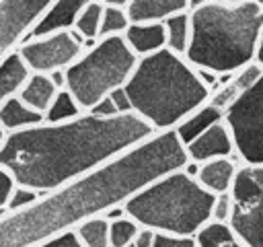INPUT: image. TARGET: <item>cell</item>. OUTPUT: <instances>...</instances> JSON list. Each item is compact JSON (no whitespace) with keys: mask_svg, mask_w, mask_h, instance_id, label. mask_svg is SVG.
Here are the masks:
<instances>
[{"mask_svg":"<svg viewBox=\"0 0 263 247\" xmlns=\"http://www.w3.org/2000/svg\"><path fill=\"white\" fill-rule=\"evenodd\" d=\"M232 214V196L230 191H222L216 193L214 198V206H212V220L216 222H228Z\"/></svg>","mask_w":263,"mask_h":247,"instance_id":"f1b7e54d","label":"cell"},{"mask_svg":"<svg viewBox=\"0 0 263 247\" xmlns=\"http://www.w3.org/2000/svg\"><path fill=\"white\" fill-rule=\"evenodd\" d=\"M242 93L232 84V80H228V82H222V84H218L212 93H210V105H214V107H218V109H222V111H226L238 97H240Z\"/></svg>","mask_w":263,"mask_h":247,"instance_id":"4316f807","label":"cell"},{"mask_svg":"<svg viewBox=\"0 0 263 247\" xmlns=\"http://www.w3.org/2000/svg\"><path fill=\"white\" fill-rule=\"evenodd\" d=\"M138 231H140V224L129 216L111 220L109 222V247H125L134 243Z\"/></svg>","mask_w":263,"mask_h":247,"instance_id":"d4e9b609","label":"cell"},{"mask_svg":"<svg viewBox=\"0 0 263 247\" xmlns=\"http://www.w3.org/2000/svg\"><path fill=\"white\" fill-rule=\"evenodd\" d=\"M47 76H49V80L53 82V86H55L58 91L66 89V70H51Z\"/></svg>","mask_w":263,"mask_h":247,"instance_id":"d590c367","label":"cell"},{"mask_svg":"<svg viewBox=\"0 0 263 247\" xmlns=\"http://www.w3.org/2000/svg\"><path fill=\"white\" fill-rule=\"evenodd\" d=\"M197 247H247L228 226V222L210 220L195 235Z\"/></svg>","mask_w":263,"mask_h":247,"instance_id":"44dd1931","label":"cell"},{"mask_svg":"<svg viewBox=\"0 0 263 247\" xmlns=\"http://www.w3.org/2000/svg\"><path fill=\"white\" fill-rule=\"evenodd\" d=\"M261 76H263V68L253 60V62H249L247 66H242L240 70H236L230 80H232V84H234L240 93H245V91L253 89V86L261 80Z\"/></svg>","mask_w":263,"mask_h":247,"instance_id":"484cf974","label":"cell"},{"mask_svg":"<svg viewBox=\"0 0 263 247\" xmlns=\"http://www.w3.org/2000/svg\"><path fill=\"white\" fill-rule=\"evenodd\" d=\"M74 231L84 247H109V220L105 216H92Z\"/></svg>","mask_w":263,"mask_h":247,"instance_id":"603a6c76","label":"cell"},{"mask_svg":"<svg viewBox=\"0 0 263 247\" xmlns=\"http://www.w3.org/2000/svg\"><path fill=\"white\" fill-rule=\"evenodd\" d=\"M162 25H164V35H166V49L185 58V51L189 47V37H191L189 10L177 12L168 19H164Z\"/></svg>","mask_w":263,"mask_h":247,"instance_id":"d6986e66","label":"cell"},{"mask_svg":"<svg viewBox=\"0 0 263 247\" xmlns=\"http://www.w3.org/2000/svg\"><path fill=\"white\" fill-rule=\"evenodd\" d=\"M228 226L247 247H263V167L240 165L230 187Z\"/></svg>","mask_w":263,"mask_h":247,"instance_id":"52a82bcc","label":"cell"},{"mask_svg":"<svg viewBox=\"0 0 263 247\" xmlns=\"http://www.w3.org/2000/svg\"><path fill=\"white\" fill-rule=\"evenodd\" d=\"M138 113L97 117L88 111L62 123H39L8 132L0 146V165L16 185L47 193L82 177L107 161L154 136Z\"/></svg>","mask_w":263,"mask_h":247,"instance_id":"7a4b0ae2","label":"cell"},{"mask_svg":"<svg viewBox=\"0 0 263 247\" xmlns=\"http://www.w3.org/2000/svg\"><path fill=\"white\" fill-rule=\"evenodd\" d=\"M255 62L263 68V31L259 35V41H257V49H255Z\"/></svg>","mask_w":263,"mask_h":247,"instance_id":"74e56055","label":"cell"},{"mask_svg":"<svg viewBox=\"0 0 263 247\" xmlns=\"http://www.w3.org/2000/svg\"><path fill=\"white\" fill-rule=\"evenodd\" d=\"M127 47L138 56H150L166 47V35L162 23H129L123 33Z\"/></svg>","mask_w":263,"mask_h":247,"instance_id":"8fae6325","label":"cell"},{"mask_svg":"<svg viewBox=\"0 0 263 247\" xmlns=\"http://www.w3.org/2000/svg\"><path fill=\"white\" fill-rule=\"evenodd\" d=\"M16 51L31 72L49 74L51 70H66L72 66L84 54V39L70 27L29 37L16 47Z\"/></svg>","mask_w":263,"mask_h":247,"instance_id":"9c48e42d","label":"cell"},{"mask_svg":"<svg viewBox=\"0 0 263 247\" xmlns=\"http://www.w3.org/2000/svg\"><path fill=\"white\" fill-rule=\"evenodd\" d=\"M82 111V107L78 105V101L72 97V93L68 89H62L55 93L53 101L49 103L47 111L43 113V121L45 123H62V121H70L74 117H78Z\"/></svg>","mask_w":263,"mask_h":247,"instance_id":"7402d4cb","label":"cell"},{"mask_svg":"<svg viewBox=\"0 0 263 247\" xmlns=\"http://www.w3.org/2000/svg\"><path fill=\"white\" fill-rule=\"evenodd\" d=\"M185 163L187 152L175 130L156 132L95 171L39 193L31 206L0 216V247H35L72 231L113 206H123L136 191Z\"/></svg>","mask_w":263,"mask_h":247,"instance_id":"6da1fadb","label":"cell"},{"mask_svg":"<svg viewBox=\"0 0 263 247\" xmlns=\"http://www.w3.org/2000/svg\"><path fill=\"white\" fill-rule=\"evenodd\" d=\"M185 152H187L189 161L199 163V165L205 161H212V158L230 156L234 152V144H232V136H230L228 126L224 121L214 123L201 136H197L195 140L185 144Z\"/></svg>","mask_w":263,"mask_h":247,"instance_id":"30bf717a","label":"cell"},{"mask_svg":"<svg viewBox=\"0 0 263 247\" xmlns=\"http://www.w3.org/2000/svg\"><path fill=\"white\" fill-rule=\"evenodd\" d=\"M14 187H16L14 177L10 175V171L6 167L0 165V208H6V202H8Z\"/></svg>","mask_w":263,"mask_h":247,"instance_id":"1f68e13d","label":"cell"},{"mask_svg":"<svg viewBox=\"0 0 263 247\" xmlns=\"http://www.w3.org/2000/svg\"><path fill=\"white\" fill-rule=\"evenodd\" d=\"M103 8H105V4L99 2V0L86 4L78 12V16H76V21L72 25V29H76L82 35L84 49L92 47L99 41V29H101V19H103Z\"/></svg>","mask_w":263,"mask_h":247,"instance_id":"ffe728a7","label":"cell"},{"mask_svg":"<svg viewBox=\"0 0 263 247\" xmlns=\"http://www.w3.org/2000/svg\"><path fill=\"white\" fill-rule=\"evenodd\" d=\"M185 10H189L187 0H129L125 6L129 23H162Z\"/></svg>","mask_w":263,"mask_h":247,"instance_id":"7c38bea8","label":"cell"},{"mask_svg":"<svg viewBox=\"0 0 263 247\" xmlns=\"http://www.w3.org/2000/svg\"><path fill=\"white\" fill-rule=\"evenodd\" d=\"M99 2H103L105 6H117V8H125L129 4V0H99Z\"/></svg>","mask_w":263,"mask_h":247,"instance_id":"f35d334b","label":"cell"},{"mask_svg":"<svg viewBox=\"0 0 263 247\" xmlns=\"http://www.w3.org/2000/svg\"><path fill=\"white\" fill-rule=\"evenodd\" d=\"M4 138H6V132H4V128L0 126V146H2V142H4Z\"/></svg>","mask_w":263,"mask_h":247,"instance_id":"60d3db41","label":"cell"},{"mask_svg":"<svg viewBox=\"0 0 263 247\" xmlns=\"http://www.w3.org/2000/svg\"><path fill=\"white\" fill-rule=\"evenodd\" d=\"M90 2H95V0H55V4L43 14V19L31 29V33L25 39L45 35L51 31H60V29H70L74 25L78 12Z\"/></svg>","mask_w":263,"mask_h":247,"instance_id":"4fadbf2b","label":"cell"},{"mask_svg":"<svg viewBox=\"0 0 263 247\" xmlns=\"http://www.w3.org/2000/svg\"><path fill=\"white\" fill-rule=\"evenodd\" d=\"M127 27H129V16H127L125 8L105 6L103 19H101V29H99V39L109 37V35H123Z\"/></svg>","mask_w":263,"mask_h":247,"instance_id":"cb8c5ba5","label":"cell"},{"mask_svg":"<svg viewBox=\"0 0 263 247\" xmlns=\"http://www.w3.org/2000/svg\"><path fill=\"white\" fill-rule=\"evenodd\" d=\"M39 198V191L31 189V187H25V185H16L6 202V210L8 212H14V210H23L27 206H31L33 202H37Z\"/></svg>","mask_w":263,"mask_h":247,"instance_id":"83f0119b","label":"cell"},{"mask_svg":"<svg viewBox=\"0 0 263 247\" xmlns=\"http://www.w3.org/2000/svg\"><path fill=\"white\" fill-rule=\"evenodd\" d=\"M39 123H43V113L31 109L27 103H23L18 95L6 99L0 105V126L4 128L6 134L25 130L31 126H39Z\"/></svg>","mask_w":263,"mask_h":247,"instance_id":"2e32d148","label":"cell"},{"mask_svg":"<svg viewBox=\"0 0 263 247\" xmlns=\"http://www.w3.org/2000/svg\"><path fill=\"white\" fill-rule=\"evenodd\" d=\"M191 37L185 60L193 68H208L216 74H234L255 60L263 31V4L212 2L189 10Z\"/></svg>","mask_w":263,"mask_h":247,"instance_id":"3957f363","label":"cell"},{"mask_svg":"<svg viewBox=\"0 0 263 247\" xmlns=\"http://www.w3.org/2000/svg\"><path fill=\"white\" fill-rule=\"evenodd\" d=\"M123 86L132 101V111L156 132L175 130L183 117L210 101V89L197 78L195 68L166 47L138 58Z\"/></svg>","mask_w":263,"mask_h":247,"instance_id":"277c9868","label":"cell"},{"mask_svg":"<svg viewBox=\"0 0 263 247\" xmlns=\"http://www.w3.org/2000/svg\"><path fill=\"white\" fill-rule=\"evenodd\" d=\"M103 216H105V218L111 222V220L123 218V216H127V214H125V208H123V206H113V208H109V210H107Z\"/></svg>","mask_w":263,"mask_h":247,"instance_id":"8d00e7d4","label":"cell"},{"mask_svg":"<svg viewBox=\"0 0 263 247\" xmlns=\"http://www.w3.org/2000/svg\"><path fill=\"white\" fill-rule=\"evenodd\" d=\"M31 70L27 68V64L23 62V58L18 56V51H10L2 62H0V105L18 95V91L23 89V84L27 82Z\"/></svg>","mask_w":263,"mask_h":247,"instance_id":"e0dca14e","label":"cell"},{"mask_svg":"<svg viewBox=\"0 0 263 247\" xmlns=\"http://www.w3.org/2000/svg\"><path fill=\"white\" fill-rule=\"evenodd\" d=\"M152 247H197L195 237H181L168 233H156Z\"/></svg>","mask_w":263,"mask_h":247,"instance_id":"f546056e","label":"cell"},{"mask_svg":"<svg viewBox=\"0 0 263 247\" xmlns=\"http://www.w3.org/2000/svg\"><path fill=\"white\" fill-rule=\"evenodd\" d=\"M154 231L152 228H144V226H140V231H138V235H136V239H134V247H152L154 245Z\"/></svg>","mask_w":263,"mask_h":247,"instance_id":"e575fe53","label":"cell"},{"mask_svg":"<svg viewBox=\"0 0 263 247\" xmlns=\"http://www.w3.org/2000/svg\"><path fill=\"white\" fill-rule=\"evenodd\" d=\"M88 113H90V115H97V117H115V115H119L117 109H115V105H113V101L109 99V95L103 97V99H99V101L88 109Z\"/></svg>","mask_w":263,"mask_h":247,"instance_id":"836d02e7","label":"cell"},{"mask_svg":"<svg viewBox=\"0 0 263 247\" xmlns=\"http://www.w3.org/2000/svg\"><path fill=\"white\" fill-rule=\"evenodd\" d=\"M224 123L242 165L263 167V76L224 111Z\"/></svg>","mask_w":263,"mask_h":247,"instance_id":"ba28073f","label":"cell"},{"mask_svg":"<svg viewBox=\"0 0 263 247\" xmlns=\"http://www.w3.org/2000/svg\"><path fill=\"white\" fill-rule=\"evenodd\" d=\"M214 198L216 193L201 187L195 177L177 169L136 191L123 208L125 214L144 228L195 237L197 231L212 220Z\"/></svg>","mask_w":263,"mask_h":247,"instance_id":"5b68a950","label":"cell"},{"mask_svg":"<svg viewBox=\"0 0 263 247\" xmlns=\"http://www.w3.org/2000/svg\"><path fill=\"white\" fill-rule=\"evenodd\" d=\"M224 2H247V0H224Z\"/></svg>","mask_w":263,"mask_h":247,"instance_id":"b9f144b4","label":"cell"},{"mask_svg":"<svg viewBox=\"0 0 263 247\" xmlns=\"http://www.w3.org/2000/svg\"><path fill=\"white\" fill-rule=\"evenodd\" d=\"M125 247H134V243H129V245H125Z\"/></svg>","mask_w":263,"mask_h":247,"instance_id":"7bdbcfd3","label":"cell"},{"mask_svg":"<svg viewBox=\"0 0 263 247\" xmlns=\"http://www.w3.org/2000/svg\"><path fill=\"white\" fill-rule=\"evenodd\" d=\"M138 64V56L127 47L123 35L101 37L92 47L66 68V89L88 111L99 99L123 86Z\"/></svg>","mask_w":263,"mask_h":247,"instance_id":"8992f818","label":"cell"},{"mask_svg":"<svg viewBox=\"0 0 263 247\" xmlns=\"http://www.w3.org/2000/svg\"><path fill=\"white\" fill-rule=\"evenodd\" d=\"M224 121V111L205 103L201 107H197L195 111H191L187 117H183L177 126H175V134L181 140V144H189L191 140H195L197 136H201L205 130H210L214 123Z\"/></svg>","mask_w":263,"mask_h":247,"instance_id":"9a60e30c","label":"cell"},{"mask_svg":"<svg viewBox=\"0 0 263 247\" xmlns=\"http://www.w3.org/2000/svg\"><path fill=\"white\" fill-rule=\"evenodd\" d=\"M109 99L113 101V105H115V109H117L119 115L132 113V101H129V97H127L125 86H119V89L111 91V93H109Z\"/></svg>","mask_w":263,"mask_h":247,"instance_id":"d6a6232c","label":"cell"},{"mask_svg":"<svg viewBox=\"0 0 263 247\" xmlns=\"http://www.w3.org/2000/svg\"><path fill=\"white\" fill-rule=\"evenodd\" d=\"M187 2H189V10H193V8H199V6H205V4H212L218 0H187Z\"/></svg>","mask_w":263,"mask_h":247,"instance_id":"ab89813d","label":"cell"},{"mask_svg":"<svg viewBox=\"0 0 263 247\" xmlns=\"http://www.w3.org/2000/svg\"><path fill=\"white\" fill-rule=\"evenodd\" d=\"M236 163L230 156H222V158H212L199 165L197 169V183L201 187H205L212 193H222V191H230L234 177H236Z\"/></svg>","mask_w":263,"mask_h":247,"instance_id":"5bb4252c","label":"cell"},{"mask_svg":"<svg viewBox=\"0 0 263 247\" xmlns=\"http://www.w3.org/2000/svg\"><path fill=\"white\" fill-rule=\"evenodd\" d=\"M35 247H84V245L78 239L76 231L72 228V231H64V233H60V235H55V237H51V239L35 245Z\"/></svg>","mask_w":263,"mask_h":247,"instance_id":"4dcf8cb0","label":"cell"},{"mask_svg":"<svg viewBox=\"0 0 263 247\" xmlns=\"http://www.w3.org/2000/svg\"><path fill=\"white\" fill-rule=\"evenodd\" d=\"M58 89L53 86V82L49 80L47 74H39V72H31L27 82L23 84V89L18 91V97L23 103H27L31 109L45 113L49 103L53 101Z\"/></svg>","mask_w":263,"mask_h":247,"instance_id":"ac0fdd59","label":"cell"}]
</instances>
